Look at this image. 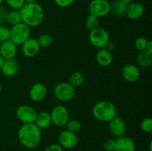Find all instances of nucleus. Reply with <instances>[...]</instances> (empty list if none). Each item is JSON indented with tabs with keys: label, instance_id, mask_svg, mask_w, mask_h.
Returning a JSON list of instances; mask_svg holds the SVG:
<instances>
[{
	"label": "nucleus",
	"instance_id": "9",
	"mask_svg": "<svg viewBox=\"0 0 152 151\" xmlns=\"http://www.w3.org/2000/svg\"><path fill=\"white\" fill-rule=\"evenodd\" d=\"M37 114V110L33 107L28 105H20L16 110V118L23 124L34 123Z\"/></svg>",
	"mask_w": 152,
	"mask_h": 151
},
{
	"label": "nucleus",
	"instance_id": "26",
	"mask_svg": "<svg viewBox=\"0 0 152 151\" xmlns=\"http://www.w3.org/2000/svg\"><path fill=\"white\" fill-rule=\"evenodd\" d=\"M99 19L91 14H89L86 19V26L90 31L99 28Z\"/></svg>",
	"mask_w": 152,
	"mask_h": 151
},
{
	"label": "nucleus",
	"instance_id": "8",
	"mask_svg": "<svg viewBox=\"0 0 152 151\" xmlns=\"http://www.w3.org/2000/svg\"><path fill=\"white\" fill-rule=\"evenodd\" d=\"M52 124L59 127H64L69 120V112L63 105H56L50 113Z\"/></svg>",
	"mask_w": 152,
	"mask_h": 151
},
{
	"label": "nucleus",
	"instance_id": "21",
	"mask_svg": "<svg viewBox=\"0 0 152 151\" xmlns=\"http://www.w3.org/2000/svg\"><path fill=\"white\" fill-rule=\"evenodd\" d=\"M137 63L141 68H148L152 64V55L146 51L140 52L137 56Z\"/></svg>",
	"mask_w": 152,
	"mask_h": 151
},
{
	"label": "nucleus",
	"instance_id": "14",
	"mask_svg": "<svg viewBox=\"0 0 152 151\" xmlns=\"http://www.w3.org/2000/svg\"><path fill=\"white\" fill-rule=\"evenodd\" d=\"M48 90L46 86L42 83L37 82L31 86L29 91V96L34 102H42L47 96Z\"/></svg>",
	"mask_w": 152,
	"mask_h": 151
},
{
	"label": "nucleus",
	"instance_id": "25",
	"mask_svg": "<svg viewBox=\"0 0 152 151\" xmlns=\"http://www.w3.org/2000/svg\"><path fill=\"white\" fill-rule=\"evenodd\" d=\"M37 39L40 47H43V48L50 47L51 45L52 42H53V38L48 33L41 34Z\"/></svg>",
	"mask_w": 152,
	"mask_h": 151
},
{
	"label": "nucleus",
	"instance_id": "2",
	"mask_svg": "<svg viewBox=\"0 0 152 151\" xmlns=\"http://www.w3.org/2000/svg\"><path fill=\"white\" fill-rule=\"evenodd\" d=\"M19 142L28 149H34L41 142L42 132L34 123L23 124L18 130Z\"/></svg>",
	"mask_w": 152,
	"mask_h": 151
},
{
	"label": "nucleus",
	"instance_id": "6",
	"mask_svg": "<svg viewBox=\"0 0 152 151\" xmlns=\"http://www.w3.org/2000/svg\"><path fill=\"white\" fill-rule=\"evenodd\" d=\"M89 41L94 47L98 49L105 48L110 41V36L104 28H97L90 31Z\"/></svg>",
	"mask_w": 152,
	"mask_h": 151
},
{
	"label": "nucleus",
	"instance_id": "17",
	"mask_svg": "<svg viewBox=\"0 0 152 151\" xmlns=\"http://www.w3.org/2000/svg\"><path fill=\"white\" fill-rule=\"evenodd\" d=\"M115 140V151H135L136 150L134 142L131 138L123 136Z\"/></svg>",
	"mask_w": 152,
	"mask_h": 151
},
{
	"label": "nucleus",
	"instance_id": "43",
	"mask_svg": "<svg viewBox=\"0 0 152 151\" xmlns=\"http://www.w3.org/2000/svg\"><path fill=\"white\" fill-rule=\"evenodd\" d=\"M79 1H85V0H79Z\"/></svg>",
	"mask_w": 152,
	"mask_h": 151
},
{
	"label": "nucleus",
	"instance_id": "18",
	"mask_svg": "<svg viewBox=\"0 0 152 151\" xmlns=\"http://www.w3.org/2000/svg\"><path fill=\"white\" fill-rule=\"evenodd\" d=\"M1 73L6 77H13L19 70V63L15 59H7L4 61L1 68Z\"/></svg>",
	"mask_w": 152,
	"mask_h": 151
},
{
	"label": "nucleus",
	"instance_id": "29",
	"mask_svg": "<svg viewBox=\"0 0 152 151\" xmlns=\"http://www.w3.org/2000/svg\"><path fill=\"white\" fill-rule=\"evenodd\" d=\"M10 28L4 25H0V41H6L10 40Z\"/></svg>",
	"mask_w": 152,
	"mask_h": 151
},
{
	"label": "nucleus",
	"instance_id": "32",
	"mask_svg": "<svg viewBox=\"0 0 152 151\" xmlns=\"http://www.w3.org/2000/svg\"><path fill=\"white\" fill-rule=\"evenodd\" d=\"M115 139H108L103 142V148L106 151H115Z\"/></svg>",
	"mask_w": 152,
	"mask_h": 151
},
{
	"label": "nucleus",
	"instance_id": "31",
	"mask_svg": "<svg viewBox=\"0 0 152 151\" xmlns=\"http://www.w3.org/2000/svg\"><path fill=\"white\" fill-rule=\"evenodd\" d=\"M8 7L13 10H19L25 4L24 0H4Z\"/></svg>",
	"mask_w": 152,
	"mask_h": 151
},
{
	"label": "nucleus",
	"instance_id": "3",
	"mask_svg": "<svg viewBox=\"0 0 152 151\" xmlns=\"http://www.w3.org/2000/svg\"><path fill=\"white\" fill-rule=\"evenodd\" d=\"M92 114L98 121L108 122L117 115V108L111 102L106 100L100 101L93 107Z\"/></svg>",
	"mask_w": 152,
	"mask_h": 151
},
{
	"label": "nucleus",
	"instance_id": "30",
	"mask_svg": "<svg viewBox=\"0 0 152 151\" xmlns=\"http://www.w3.org/2000/svg\"><path fill=\"white\" fill-rule=\"evenodd\" d=\"M140 128L145 133H151L152 132V119L150 117L144 118L140 123Z\"/></svg>",
	"mask_w": 152,
	"mask_h": 151
},
{
	"label": "nucleus",
	"instance_id": "24",
	"mask_svg": "<svg viewBox=\"0 0 152 151\" xmlns=\"http://www.w3.org/2000/svg\"><path fill=\"white\" fill-rule=\"evenodd\" d=\"M6 22H7L9 25H12V26L22 22V19H21V15L20 13H19V10H12L11 11L8 12Z\"/></svg>",
	"mask_w": 152,
	"mask_h": 151
},
{
	"label": "nucleus",
	"instance_id": "37",
	"mask_svg": "<svg viewBox=\"0 0 152 151\" xmlns=\"http://www.w3.org/2000/svg\"><path fill=\"white\" fill-rule=\"evenodd\" d=\"M105 48H106L108 51L112 52L113 50H114V48H115V44H114L113 42H111V41H109V43H108V45L106 46Z\"/></svg>",
	"mask_w": 152,
	"mask_h": 151
},
{
	"label": "nucleus",
	"instance_id": "19",
	"mask_svg": "<svg viewBox=\"0 0 152 151\" xmlns=\"http://www.w3.org/2000/svg\"><path fill=\"white\" fill-rule=\"evenodd\" d=\"M96 60L100 66L105 68L110 66L113 62L112 53L106 48L99 49L96 54Z\"/></svg>",
	"mask_w": 152,
	"mask_h": 151
},
{
	"label": "nucleus",
	"instance_id": "27",
	"mask_svg": "<svg viewBox=\"0 0 152 151\" xmlns=\"http://www.w3.org/2000/svg\"><path fill=\"white\" fill-rule=\"evenodd\" d=\"M66 127V130L72 133H77V132L81 130V122L77 119H71L68 120V122L65 125Z\"/></svg>",
	"mask_w": 152,
	"mask_h": 151
},
{
	"label": "nucleus",
	"instance_id": "35",
	"mask_svg": "<svg viewBox=\"0 0 152 151\" xmlns=\"http://www.w3.org/2000/svg\"><path fill=\"white\" fill-rule=\"evenodd\" d=\"M44 151H63V148L59 144H51L48 146Z\"/></svg>",
	"mask_w": 152,
	"mask_h": 151
},
{
	"label": "nucleus",
	"instance_id": "36",
	"mask_svg": "<svg viewBox=\"0 0 152 151\" xmlns=\"http://www.w3.org/2000/svg\"><path fill=\"white\" fill-rule=\"evenodd\" d=\"M145 51H146L147 53H150L152 55V41L151 40H148V44H147L146 48H145Z\"/></svg>",
	"mask_w": 152,
	"mask_h": 151
},
{
	"label": "nucleus",
	"instance_id": "13",
	"mask_svg": "<svg viewBox=\"0 0 152 151\" xmlns=\"http://www.w3.org/2000/svg\"><path fill=\"white\" fill-rule=\"evenodd\" d=\"M21 46L24 56L28 58H33L37 56L41 48L37 38L31 37Z\"/></svg>",
	"mask_w": 152,
	"mask_h": 151
},
{
	"label": "nucleus",
	"instance_id": "16",
	"mask_svg": "<svg viewBox=\"0 0 152 151\" xmlns=\"http://www.w3.org/2000/svg\"><path fill=\"white\" fill-rule=\"evenodd\" d=\"M17 45L10 40L3 41L0 44V55L5 60L14 59L17 54Z\"/></svg>",
	"mask_w": 152,
	"mask_h": 151
},
{
	"label": "nucleus",
	"instance_id": "20",
	"mask_svg": "<svg viewBox=\"0 0 152 151\" xmlns=\"http://www.w3.org/2000/svg\"><path fill=\"white\" fill-rule=\"evenodd\" d=\"M34 124L41 130L50 127V124H52L50 113L45 112V111H41L39 113H37Z\"/></svg>",
	"mask_w": 152,
	"mask_h": 151
},
{
	"label": "nucleus",
	"instance_id": "22",
	"mask_svg": "<svg viewBox=\"0 0 152 151\" xmlns=\"http://www.w3.org/2000/svg\"><path fill=\"white\" fill-rule=\"evenodd\" d=\"M127 6L123 4L120 0H114L111 3V12L115 16H121L126 15Z\"/></svg>",
	"mask_w": 152,
	"mask_h": 151
},
{
	"label": "nucleus",
	"instance_id": "23",
	"mask_svg": "<svg viewBox=\"0 0 152 151\" xmlns=\"http://www.w3.org/2000/svg\"><path fill=\"white\" fill-rule=\"evenodd\" d=\"M85 81V76L81 72H77L73 73L71 75L69 78V83L73 86L74 87H77L81 86L82 84L84 83Z\"/></svg>",
	"mask_w": 152,
	"mask_h": 151
},
{
	"label": "nucleus",
	"instance_id": "39",
	"mask_svg": "<svg viewBox=\"0 0 152 151\" xmlns=\"http://www.w3.org/2000/svg\"><path fill=\"white\" fill-rule=\"evenodd\" d=\"M4 61H5V59H4V58H3L2 56L0 55V70H1V67H2V65H3V64H4Z\"/></svg>",
	"mask_w": 152,
	"mask_h": 151
},
{
	"label": "nucleus",
	"instance_id": "41",
	"mask_svg": "<svg viewBox=\"0 0 152 151\" xmlns=\"http://www.w3.org/2000/svg\"><path fill=\"white\" fill-rule=\"evenodd\" d=\"M3 2H4V0H0V5H1Z\"/></svg>",
	"mask_w": 152,
	"mask_h": 151
},
{
	"label": "nucleus",
	"instance_id": "38",
	"mask_svg": "<svg viewBox=\"0 0 152 151\" xmlns=\"http://www.w3.org/2000/svg\"><path fill=\"white\" fill-rule=\"evenodd\" d=\"M120 1H121L123 4H126V6H128V5H129L130 4H132V2H134V0H120Z\"/></svg>",
	"mask_w": 152,
	"mask_h": 151
},
{
	"label": "nucleus",
	"instance_id": "15",
	"mask_svg": "<svg viewBox=\"0 0 152 151\" xmlns=\"http://www.w3.org/2000/svg\"><path fill=\"white\" fill-rule=\"evenodd\" d=\"M145 7L143 4L138 1H134L126 7V15L129 19L132 20L139 19L143 16Z\"/></svg>",
	"mask_w": 152,
	"mask_h": 151
},
{
	"label": "nucleus",
	"instance_id": "12",
	"mask_svg": "<svg viewBox=\"0 0 152 151\" xmlns=\"http://www.w3.org/2000/svg\"><path fill=\"white\" fill-rule=\"evenodd\" d=\"M122 76L126 81L134 83L140 79L141 76L140 70L137 65L128 64L122 68Z\"/></svg>",
	"mask_w": 152,
	"mask_h": 151
},
{
	"label": "nucleus",
	"instance_id": "11",
	"mask_svg": "<svg viewBox=\"0 0 152 151\" xmlns=\"http://www.w3.org/2000/svg\"><path fill=\"white\" fill-rule=\"evenodd\" d=\"M108 129L111 134L116 138L123 136L126 132V124L123 118L117 114L108 121Z\"/></svg>",
	"mask_w": 152,
	"mask_h": 151
},
{
	"label": "nucleus",
	"instance_id": "34",
	"mask_svg": "<svg viewBox=\"0 0 152 151\" xmlns=\"http://www.w3.org/2000/svg\"><path fill=\"white\" fill-rule=\"evenodd\" d=\"M7 13H8V11H7V8L4 7L2 4L0 5V25H3L6 22Z\"/></svg>",
	"mask_w": 152,
	"mask_h": 151
},
{
	"label": "nucleus",
	"instance_id": "28",
	"mask_svg": "<svg viewBox=\"0 0 152 151\" xmlns=\"http://www.w3.org/2000/svg\"><path fill=\"white\" fill-rule=\"evenodd\" d=\"M148 40L143 36H139L135 39L134 47L140 52L145 51Z\"/></svg>",
	"mask_w": 152,
	"mask_h": 151
},
{
	"label": "nucleus",
	"instance_id": "10",
	"mask_svg": "<svg viewBox=\"0 0 152 151\" xmlns=\"http://www.w3.org/2000/svg\"><path fill=\"white\" fill-rule=\"evenodd\" d=\"M59 144L63 149L71 150L75 147L79 142L77 134L65 130L61 132L59 135Z\"/></svg>",
	"mask_w": 152,
	"mask_h": 151
},
{
	"label": "nucleus",
	"instance_id": "5",
	"mask_svg": "<svg viewBox=\"0 0 152 151\" xmlns=\"http://www.w3.org/2000/svg\"><path fill=\"white\" fill-rule=\"evenodd\" d=\"M75 87H73L69 82H60L55 86L53 94L58 101L67 102L72 100L75 96Z\"/></svg>",
	"mask_w": 152,
	"mask_h": 151
},
{
	"label": "nucleus",
	"instance_id": "40",
	"mask_svg": "<svg viewBox=\"0 0 152 151\" xmlns=\"http://www.w3.org/2000/svg\"><path fill=\"white\" fill-rule=\"evenodd\" d=\"M25 3H34L37 2V0H24Z\"/></svg>",
	"mask_w": 152,
	"mask_h": 151
},
{
	"label": "nucleus",
	"instance_id": "7",
	"mask_svg": "<svg viewBox=\"0 0 152 151\" xmlns=\"http://www.w3.org/2000/svg\"><path fill=\"white\" fill-rule=\"evenodd\" d=\"M89 14L99 18L105 17L111 13V3L108 0H92L88 4Z\"/></svg>",
	"mask_w": 152,
	"mask_h": 151
},
{
	"label": "nucleus",
	"instance_id": "33",
	"mask_svg": "<svg viewBox=\"0 0 152 151\" xmlns=\"http://www.w3.org/2000/svg\"><path fill=\"white\" fill-rule=\"evenodd\" d=\"M75 0H54V2L58 7L65 8L68 7L74 4Z\"/></svg>",
	"mask_w": 152,
	"mask_h": 151
},
{
	"label": "nucleus",
	"instance_id": "4",
	"mask_svg": "<svg viewBox=\"0 0 152 151\" xmlns=\"http://www.w3.org/2000/svg\"><path fill=\"white\" fill-rule=\"evenodd\" d=\"M31 37V29L23 22L12 26L10 28V40L16 45H22Z\"/></svg>",
	"mask_w": 152,
	"mask_h": 151
},
{
	"label": "nucleus",
	"instance_id": "42",
	"mask_svg": "<svg viewBox=\"0 0 152 151\" xmlns=\"http://www.w3.org/2000/svg\"><path fill=\"white\" fill-rule=\"evenodd\" d=\"M1 83H0V93H1Z\"/></svg>",
	"mask_w": 152,
	"mask_h": 151
},
{
	"label": "nucleus",
	"instance_id": "1",
	"mask_svg": "<svg viewBox=\"0 0 152 151\" xmlns=\"http://www.w3.org/2000/svg\"><path fill=\"white\" fill-rule=\"evenodd\" d=\"M22 22L29 28H37L43 22L45 19L44 9L37 2L25 3L19 10Z\"/></svg>",
	"mask_w": 152,
	"mask_h": 151
}]
</instances>
